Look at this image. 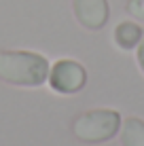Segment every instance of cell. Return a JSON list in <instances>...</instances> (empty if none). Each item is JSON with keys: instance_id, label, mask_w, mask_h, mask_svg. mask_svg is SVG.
I'll list each match as a JSON object with an SVG mask.
<instances>
[{"instance_id": "1", "label": "cell", "mask_w": 144, "mask_h": 146, "mask_svg": "<svg viewBox=\"0 0 144 146\" xmlns=\"http://www.w3.org/2000/svg\"><path fill=\"white\" fill-rule=\"evenodd\" d=\"M49 59L34 51H2L0 49V78L17 87H40L49 78Z\"/></svg>"}, {"instance_id": "2", "label": "cell", "mask_w": 144, "mask_h": 146, "mask_svg": "<svg viewBox=\"0 0 144 146\" xmlns=\"http://www.w3.org/2000/svg\"><path fill=\"white\" fill-rule=\"evenodd\" d=\"M121 114L110 108H98L78 114L72 121V135L85 144H100L108 142L121 129Z\"/></svg>"}, {"instance_id": "3", "label": "cell", "mask_w": 144, "mask_h": 146, "mask_svg": "<svg viewBox=\"0 0 144 146\" xmlns=\"http://www.w3.org/2000/svg\"><path fill=\"white\" fill-rule=\"evenodd\" d=\"M49 87L55 93L74 95L83 91L87 83V70L74 59H59L49 68Z\"/></svg>"}, {"instance_id": "4", "label": "cell", "mask_w": 144, "mask_h": 146, "mask_svg": "<svg viewBox=\"0 0 144 146\" xmlns=\"http://www.w3.org/2000/svg\"><path fill=\"white\" fill-rule=\"evenodd\" d=\"M72 11L76 21L87 30H102L110 17L108 0H72Z\"/></svg>"}, {"instance_id": "5", "label": "cell", "mask_w": 144, "mask_h": 146, "mask_svg": "<svg viewBox=\"0 0 144 146\" xmlns=\"http://www.w3.org/2000/svg\"><path fill=\"white\" fill-rule=\"evenodd\" d=\"M112 38H115V44L119 49H123V51H131V49H136L138 44L142 42L144 30L138 26V23H133V21H121L115 28Z\"/></svg>"}, {"instance_id": "6", "label": "cell", "mask_w": 144, "mask_h": 146, "mask_svg": "<svg viewBox=\"0 0 144 146\" xmlns=\"http://www.w3.org/2000/svg\"><path fill=\"white\" fill-rule=\"evenodd\" d=\"M121 146H144V121L138 117H127L119 129Z\"/></svg>"}, {"instance_id": "7", "label": "cell", "mask_w": 144, "mask_h": 146, "mask_svg": "<svg viewBox=\"0 0 144 146\" xmlns=\"http://www.w3.org/2000/svg\"><path fill=\"white\" fill-rule=\"evenodd\" d=\"M127 13L131 15L133 19L144 23V0H129L127 2Z\"/></svg>"}, {"instance_id": "8", "label": "cell", "mask_w": 144, "mask_h": 146, "mask_svg": "<svg viewBox=\"0 0 144 146\" xmlns=\"http://www.w3.org/2000/svg\"><path fill=\"white\" fill-rule=\"evenodd\" d=\"M136 62H138V66H140L142 74H144V38H142V42L136 47Z\"/></svg>"}]
</instances>
